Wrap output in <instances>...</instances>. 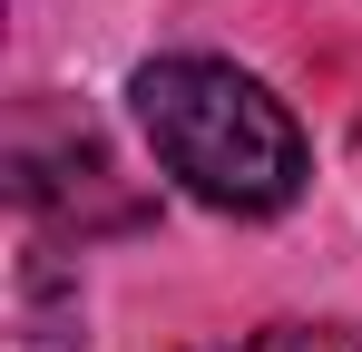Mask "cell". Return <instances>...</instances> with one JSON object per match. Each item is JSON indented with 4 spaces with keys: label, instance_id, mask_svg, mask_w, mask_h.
I'll return each instance as SVG.
<instances>
[{
    "label": "cell",
    "instance_id": "obj_1",
    "mask_svg": "<svg viewBox=\"0 0 362 352\" xmlns=\"http://www.w3.org/2000/svg\"><path fill=\"white\" fill-rule=\"evenodd\" d=\"M127 98H137V127H147L157 167L216 216H284L303 196V176H313L294 108L264 78H245L235 59H196V49L147 59Z\"/></svg>",
    "mask_w": 362,
    "mask_h": 352
},
{
    "label": "cell",
    "instance_id": "obj_2",
    "mask_svg": "<svg viewBox=\"0 0 362 352\" xmlns=\"http://www.w3.org/2000/svg\"><path fill=\"white\" fill-rule=\"evenodd\" d=\"M10 186L40 225H69V235H118V225H147V196H127L108 147L88 117H49L30 108L20 117V147H10Z\"/></svg>",
    "mask_w": 362,
    "mask_h": 352
},
{
    "label": "cell",
    "instance_id": "obj_3",
    "mask_svg": "<svg viewBox=\"0 0 362 352\" xmlns=\"http://www.w3.org/2000/svg\"><path fill=\"white\" fill-rule=\"evenodd\" d=\"M20 352H78V284L49 274V254H20Z\"/></svg>",
    "mask_w": 362,
    "mask_h": 352
},
{
    "label": "cell",
    "instance_id": "obj_4",
    "mask_svg": "<svg viewBox=\"0 0 362 352\" xmlns=\"http://www.w3.org/2000/svg\"><path fill=\"white\" fill-rule=\"evenodd\" d=\"M196 352H362L343 323H264V333H235V343H196Z\"/></svg>",
    "mask_w": 362,
    "mask_h": 352
}]
</instances>
